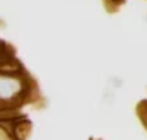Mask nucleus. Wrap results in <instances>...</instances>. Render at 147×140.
Here are the masks:
<instances>
[{
    "label": "nucleus",
    "mask_w": 147,
    "mask_h": 140,
    "mask_svg": "<svg viewBox=\"0 0 147 140\" xmlns=\"http://www.w3.org/2000/svg\"><path fill=\"white\" fill-rule=\"evenodd\" d=\"M140 118L144 120V125L147 127V111H142V113H140Z\"/></svg>",
    "instance_id": "obj_1"
},
{
    "label": "nucleus",
    "mask_w": 147,
    "mask_h": 140,
    "mask_svg": "<svg viewBox=\"0 0 147 140\" xmlns=\"http://www.w3.org/2000/svg\"><path fill=\"white\" fill-rule=\"evenodd\" d=\"M2 55H3V48L0 46V57H2Z\"/></svg>",
    "instance_id": "obj_2"
}]
</instances>
